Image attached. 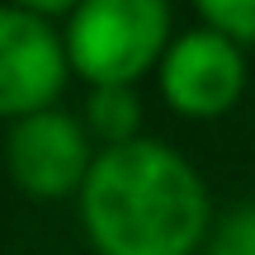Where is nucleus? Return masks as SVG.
I'll use <instances>...</instances> for the list:
<instances>
[{"label": "nucleus", "instance_id": "20e7f679", "mask_svg": "<svg viewBox=\"0 0 255 255\" xmlns=\"http://www.w3.org/2000/svg\"><path fill=\"white\" fill-rule=\"evenodd\" d=\"M71 76L66 38L43 14L0 5V119H28L52 109Z\"/></svg>", "mask_w": 255, "mask_h": 255}, {"label": "nucleus", "instance_id": "6e6552de", "mask_svg": "<svg viewBox=\"0 0 255 255\" xmlns=\"http://www.w3.org/2000/svg\"><path fill=\"white\" fill-rule=\"evenodd\" d=\"M208 255H255V203H241L213 227Z\"/></svg>", "mask_w": 255, "mask_h": 255}, {"label": "nucleus", "instance_id": "f257e3e1", "mask_svg": "<svg viewBox=\"0 0 255 255\" xmlns=\"http://www.w3.org/2000/svg\"><path fill=\"white\" fill-rule=\"evenodd\" d=\"M81 222L100 255H194L208 237V189L180 151L137 137L95 156Z\"/></svg>", "mask_w": 255, "mask_h": 255}, {"label": "nucleus", "instance_id": "7ed1b4c3", "mask_svg": "<svg viewBox=\"0 0 255 255\" xmlns=\"http://www.w3.org/2000/svg\"><path fill=\"white\" fill-rule=\"evenodd\" d=\"M5 165L9 180L33 199H81L95 170L90 128L66 109H38L28 119H14L5 137Z\"/></svg>", "mask_w": 255, "mask_h": 255}, {"label": "nucleus", "instance_id": "1a4fd4ad", "mask_svg": "<svg viewBox=\"0 0 255 255\" xmlns=\"http://www.w3.org/2000/svg\"><path fill=\"white\" fill-rule=\"evenodd\" d=\"M9 5H19V9H33V14H71L81 0H9Z\"/></svg>", "mask_w": 255, "mask_h": 255}, {"label": "nucleus", "instance_id": "f03ea898", "mask_svg": "<svg viewBox=\"0 0 255 255\" xmlns=\"http://www.w3.org/2000/svg\"><path fill=\"white\" fill-rule=\"evenodd\" d=\"M62 38L90 85H137L170 52V0H81Z\"/></svg>", "mask_w": 255, "mask_h": 255}, {"label": "nucleus", "instance_id": "423d86ee", "mask_svg": "<svg viewBox=\"0 0 255 255\" xmlns=\"http://www.w3.org/2000/svg\"><path fill=\"white\" fill-rule=\"evenodd\" d=\"M137 123H142V100H137L132 85H90L85 128H90L104 146L137 142Z\"/></svg>", "mask_w": 255, "mask_h": 255}, {"label": "nucleus", "instance_id": "39448f33", "mask_svg": "<svg viewBox=\"0 0 255 255\" xmlns=\"http://www.w3.org/2000/svg\"><path fill=\"white\" fill-rule=\"evenodd\" d=\"M156 71H161L165 104L184 119H222L227 109H237L241 90H246L241 43L208 24L175 38Z\"/></svg>", "mask_w": 255, "mask_h": 255}, {"label": "nucleus", "instance_id": "0eeeda50", "mask_svg": "<svg viewBox=\"0 0 255 255\" xmlns=\"http://www.w3.org/2000/svg\"><path fill=\"white\" fill-rule=\"evenodd\" d=\"M208 28L237 38V43H255V0H194Z\"/></svg>", "mask_w": 255, "mask_h": 255}]
</instances>
